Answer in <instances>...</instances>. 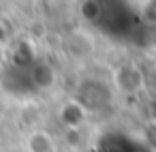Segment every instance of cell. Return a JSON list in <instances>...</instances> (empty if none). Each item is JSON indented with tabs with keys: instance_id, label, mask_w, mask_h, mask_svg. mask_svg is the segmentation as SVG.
Listing matches in <instances>:
<instances>
[{
	"instance_id": "cell-1",
	"label": "cell",
	"mask_w": 156,
	"mask_h": 152,
	"mask_svg": "<svg viewBox=\"0 0 156 152\" xmlns=\"http://www.w3.org/2000/svg\"><path fill=\"white\" fill-rule=\"evenodd\" d=\"M115 84L124 92H135V90H139L143 86V75L137 71V67L128 64V67H122L115 73Z\"/></svg>"
},
{
	"instance_id": "cell-2",
	"label": "cell",
	"mask_w": 156,
	"mask_h": 152,
	"mask_svg": "<svg viewBox=\"0 0 156 152\" xmlns=\"http://www.w3.org/2000/svg\"><path fill=\"white\" fill-rule=\"evenodd\" d=\"M28 150L30 152H54V141L47 133H32L28 139Z\"/></svg>"
},
{
	"instance_id": "cell-3",
	"label": "cell",
	"mask_w": 156,
	"mask_h": 152,
	"mask_svg": "<svg viewBox=\"0 0 156 152\" xmlns=\"http://www.w3.org/2000/svg\"><path fill=\"white\" fill-rule=\"evenodd\" d=\"M152 86H154V90H156V71H154V75H152Z\"/></svg>"
}]
</instances>
